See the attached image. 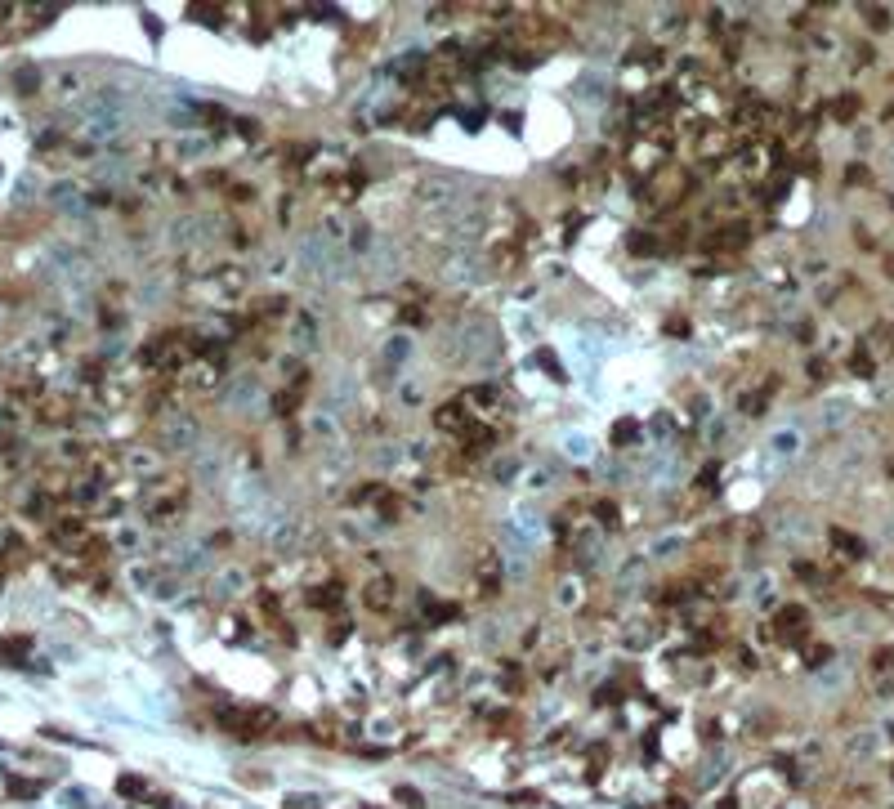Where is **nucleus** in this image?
<instances>
[{
    "label": "nucleus",
    "mask_w": 894,
    "mask_h": 809,
    "mask_svg": "<svg viewBox=\"0 0 894 809\" xmlns=\"http://www.w3.org/2000/svg\"><path fill=\"white\" fill-rule=\"evenodd\" d=\"M197 438H201V429H197L193 416H166V425H161V447L188 452V447H197Z\"/></svg>",
    "instance_id": "nucleus-1"
},
{
    "label": "nucleus",
    "mask_w": 894,
    "mask_h": 809,
    "mask_svg": "<svg viewBox=\"0 0 894 809\" xmlns=\"http://www.w3.org/2000/svg\"><path fill=\"white\" fill-rule=\"evenodd\" d=\"M479 268H483V260L474 255V250H457V255L447 260V278L461 282V286H469V282L479 278Z\"/></svg>",
    "instance_id": "nucleus-2"
},
{
    "label": "nucleus",
    "mask_w": 894,
    "mask_h": 809,
    "mask_svg": "<svg viewBox=\"0 0 894 809\" xmlns=\"http://www.w3.org/2000/svg\"><path fill=\"white\" fill-rule=\"evenodd\" d=\"M483 228H487V215L483 210H461L457 219H452V233H457V238H479Z\"/></svg>",
    "instance_id": "nucleus-3"
},
{
    "label": "nucleus",
    "mask_w": 894,
    "mask_h": 809,
    "mask_svg": "<svg viewBox=\"0 0 894 809\" xmlns=\"http://www.w3.org/2000/svg\"><path fill=\"white\" fill-rule=\"evenodd\" d=\"M805 621H809V617H805V609H796V604H791V609H783V613H778V631H783V635H801V631H805Z\"/></svg>",
    "instance_id": "nucleus-4"
},
{
    "label": "nucleus",
    "mask_w": 894,
    "mask_h": 809,
    "mask_svg": "<svg viewBox=\"0 0 894 809\" xmlns=\"http://www.w3.org/2000/svg\"><path fill=\"white\" fill-rule=\"evenodd\" d=\"M31 197H36V175H19V183H14V201L23 206V201H31Z\"/></svg>",
    "instance_id": "nucleus-5"
},
{
    "label": "nucleus",
    "mask_w": 894,
    "mask_h": 809,
    "mask_svg": "<svg viewBox=\"0 0 894 809\" xmlns=\"http://www.w3.org/2000/svg\"><path fill=\"white\" fill-rule=\"evenodd\" d=\"M385 353H390V362H407V353H412V340H407V335H394V340L385 345Z\"/></svg>",
    "instance_id": "nucleus-6"
},
{
    "label": "nucleus",
    "mask_w": 894,
    "mask_h": 809,
    "mask_svg": "<svg viewBox=\"0 0 894 809\" xmlns=\"http://www.w3.org/2000/svg\"><path fill=\"white\" fill-rule=\"evenodd\" d=\"M832 541H836V550H845V554H863V541H854V532H832Z\"/></svg>",
    "instance_id": "nucleus-7"
},
{
    "label": "nucleus",
    "mask_w": 894,
    "mask_h": 809,
    "mask_svg": "<svg viewBox=\"0 0 894 809\" xmlns=\"http://www.w3.org/2000/svg\"><path fill=\"white\" fill-rule=\"evenodd\" d=\"M116 787H121V796H143V778H139V773H121V783H116Z\"/></svg>",
    "instance_id": "nucleus-8"
},
{
    "label": "nucleus",
    "mask_w": 894,
    "mask_h": 809,
    "mask_svg": "<svg viewBox=\"0 0 894 809\" xmlns=\"http://www.w3.org/2000/svg\"><path fill=\"white\" fill-rule=\"evenodd\" d=\"M854 108H858V98H854V94H845V98L836 103V116H840V121H850V116H854Z\"/></svg>",
    "instance_id": "nucleus-9"
},
{
    "label": "nucleus",
    "mask_w": 894,
    "mask_h": 809,
    "mask_svg": "<svg viewBox=\"0 0 894 809\" xmlns=\"http://www.w3.org/2000/svg\"><path fill=\"white\" fill-rule=\"evenodd\" d=\"M850 372H858V376H872V362H868V353H854V358H850Z\"/></svg>",
    "instance_id": "nucleus-10"
},
{
    "label": "nucleus",
    "mask_w": 894,
    "mask_h": 809,
    "mask_svg": "<svg viewBox=\"0 0 894 809\" xmlns=\"http://www.w3.org/2000/svg\"><path fill=\"white\" fill-rule=\"evenodd\" d=\"M9 791H14V796H36V783H23V778H14V783H9Z\"/></svg>",
    "instance_id": "nucleus-11"
},
{
    "label": "nucleus",
    "mask_w": 894,
    "mask_h": 809,
    "mask_svg": "<svg viewBox=\"0 0 894 809\" xmlns=\"http://www.w3.org/2000/svg\"><path fill=\"white\" fill-rule=\"evenodd\" d=\"M845 179H850V183H868L872 175H868V166H850V171H845Z\"/></svg>",
    "instance_id": "nucleus-12"
}]
</instances>
